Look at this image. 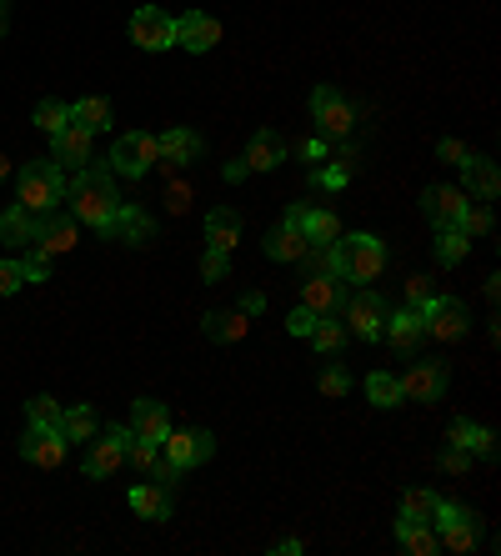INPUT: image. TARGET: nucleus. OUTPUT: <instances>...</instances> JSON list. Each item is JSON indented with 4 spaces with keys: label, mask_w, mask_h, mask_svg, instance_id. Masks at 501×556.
<instances>
[{
    "label": "nucleus",
    "mask_w": 501,
    "mask_h": 556,
    "mask_svg": "<svg viewBox=\"0 0 501 556\" xmlns=\"http://www.w3.org/2000/svg\"><path fill=\"white\" fill-rule=\"evenodd\" d=\"M296 266H301V281L306 276H341V246L336 241L331 246H306Z\"/></svg>",
    "instance_id": "473e14b6"
},
{
    "label": "nucleus",
    "mask_w": 501,
    "mask_h": 556,
    "mask_svg": "<svg viewBox=\"0 0 501 556\" xmlns=\"http://www.w3.org/2000/svg\"><path fill=\"white\" fill-rule=\"evenodd\" d=\"M111 171L116 176H131V181H141V176H151V166L161 161V151H156V136L151 131H126L116 146H111Z\"/></svg>",
    "instance_id": "423d86ee"
},
{
    "label": "nucleus",
    "mask_w": 501,
    "mask_h": 556,
    "mask_svg": "<svg viewBox=\"0 0 501 556\" xmlns=\"http://www.w3.org/2000/svg\"><path fill=\"white\" fill-rule=\"evenodd\" d=\"M221 176H226L231 186H241V181L251 176V166H246V156H236V161H226V166H221Z\"/></svg>",
    "instance_id": "6e6d98bb"
},
{
    "label": "nucleus",
    "mask_w": 501,
    "mask_h": 556,
    "mask_svg": "<svg viewBox=\"0 0 501 556\" xmlns=\"http://www.w3.org/2000/svg\"><path fill=\"white\" fill-rule=\"evenodd\" d=\"M36 126H41L46 136L66 131V126H71V106H66V101H41V106H36Z\"/></svg>",
    "instance_id": "a19ab883"
},
{
    "label": "nucleus",
    "mask_w": 501,
    "mask_h": 556,
    "mask_svg": "<svg viewBox=\"0 0 501 556\" xmlns=\"http://www.w3.org/2000/svg\"><path fill=\"white\" fill-rule=\"evenodd\" d=\"M386 311H391V306H386L376 291H351V301H346V311H341V326H346V336H356V341H381Z\"/></svg>",
    "instance_id": "6e6552de"
},
{
    "label": "nucleus",
    "mask_w": 501,
    "mask_h": 556,
    "mask_svg": "<svg viewBox=\"0 0 501 556\" xmlns=\"http://www.w3.org/2000/svg\"><path fill=\"white\" fill-rule=\"evenodd\" d=\"M396 546L411 551V556H431V551H441L436 526H431V521H411V516H396Z\"/></svg>",
    "instance_id": "a878e982"
},
{
    "label": "nucleus",
    "mask_w": 501,
    "mask_h": 556,
    "mask_svg": "<svg viewBox=\"0 0 501 556\" xmlns=\"http://www.w3.org/2000/svg\"><path fill=\"white\" fill-rule=\"evenodd\" d=\"M61 411H66V406H61L56 396H31V401H26V421H31V426H61Z\"/></svg>",
    "instance_id": "79ce46f5"
},
{
    "label": "nucleus",
    "mask_w": 501,
    "mask_h": 556,
    "mask_svg": "<svg viewBox=\"0 0 501 556\" xmlns=\"http://www.w3.org/2000/svg\"><path fill=\"white\" fill-rule=\"evenodd\" d=\"M96 426H101V416H96L91 406H66V411H61V436H66V441H91Z\"/></svg>",
    "instance_id": "c9c22d12"
},
{
    "label": "nucleus",
    "mask_w": 501,
    "mask_h": 556,
    "mask_svg": "<svg viewBox=\"0 0 501 556\" xmlns=\"http://www.w3.org/2000/svg\"><path fill=\"white\" fill-rule=\"evenodd\" d=\"M366 401L381 406V411H391V406H401L406 396H401V381H396L391 371H371V376H366Z\"/></svg>",
    "instance_id": "f704fd0d"
},
{
    "label": "nucleus",
    "mask_w": 501,
    "mask_h": 556,
    "mask_svg": "<svg viewBox=\"0 0 501 556\" xmlns=\"http://www.w3.org/2000/svg\"><path fill=\"white\" fill-rule=\"evenodd\" d=\"M311 326H316V311H311V306H296V311L286 316V331H291V336H311Z\"/></svg>",
    "instance_id": "603ef678"
},
{
    "label": "nucleus",
    "mask_w": 501,
    "mask_h": 556,
    "mask_svg": "<svg viewBox=\"0 0 501 556\" xmlns=\"http://www.w3.org/2000/svg\"><path fill=\"white\" fill-rule=\"evenodd\" d=\"M466 251H471V236H461V226H441V236H436V261H441V266H461Z\"/></svg>",
    "instance_id": "58836bf2"
},
{
    "label": "nucleus",
    "mask_w": 501,
    "mask_h": 556,
    "mask_svg": "<svg viewBox=\"0 0 501 556\" xmlns=\"http://www.w3.org/2000/svg\"><path fill=\"white\" fill-rule=\"evenodd\" d=\"M436 466H441L446 476H466V471H471V456H466L461 446H451V441H446V446L436 451Z\"/></svg>",
    "instance_id": "a18cd8bd"
},
{
    "label": "nucleus",
    "mask_w": 501,
    "mask_h": 556,
    "mask_svg": "<svg viewBox=\"0 0 501 556\" xmlns=\"http://www.w3.org/2000/svg\"><path fill=\"white\" fill-rule=\"evenodd\" d=\"M436 156H441V161H451V166H461V161H466V146L446 136V141H436Z\"/></svg>",
    "instance_id": "5fc2aeb1"
},
{
    "label": "nucleus",
    "mask_w": 501,
    "mask_h": 556,
    "mask_svg": "<svg viewBox=\"0 0 501 556\" xmlns=\"http://www.w3.org/2000/svg\"><path fill=\"white\" fill-rule=\"evenodd\" d=\"M201 276H206V281H226V276H231V256L206 246V256H201Z\"/></svg>",
    "instance_id": "49530a36"
},
{
    "label": "nucleus",
    "mask_w": 501,
    "mask_h": 556,
    "mask_svg": "<svg viewBox=\"0 0 501 556\" xmlns=\"http://www.w3.org/2000/svg\"><path fill=\"white\" fill-rule=\"evenodd\" d=\"M456 226H461V236H476V241H481V236H491V231H496L491 201H466V211H461V221H456Z\"/></svg>",
    "instance_id": "4c0bfd02"
},
{
    "label": "nucleus",
    "mask_w": 501,
    "mask_h": 556,
    "mask_svg": "<svg viewBox=\"0 0 501 556\" xmlns=\"http://www.w3.org/2000/svg\"><path fill=\"white\" fill-rule=\"evenodd\" d=\"M61 201H66V171L56 161L21 166V201L16 206H26L31 216H51V211H61Z\"/></svg>",
    "instance_id": "f03ea898"
},
{
    "label": "nucleus",
    "mask_w": 501,
    "mask_h": 556,
    "mask_svg": "<svg viewBox=\"0 0 501 556\" xmlns=\"http://www.w3.org/2000/svg\"><path fill=\"white\" fill-rule=\"evenodd\" d=\"M316 386H321V396H346L351 391V371L346 366H321V376H316Z\"/></svg>",
    "instance_id": "37998d69"
},
{
    "label": "nucleus",
    "mask_w": 501,
    "mask_h": 556,
    "mask_svg": "<svg viewBox=\"0 0 501 556\" xmlns=\"http://www.w3.org/2000/svg\"><path fill=\"white\" fill-rule=\"evenodd\" d=\"M436 491H426V486H411L406 496H401V516H411V521H431V511H436Z\"/></svg>",
    "instance_id": "ea45409f"
},
{
    "label": "nucleus",
    "mask_w": 501,
    "mask_h": 556,
    "mask_svg": "<svg viewBox=\"0 0 501 556\" xmlns=\"http://www.w3.org/2000/svg\"><path fill=\"white\" fill-rule=\"evenodd\" d=\"M311 111H316V126L326 141H346L351 126H356V106L336 91V86H316L311 91Z\"/></svg>",
    "instance_id": "0eeeda50"
},
{
    "label": "nucleus",
    "mask_w": 501,
    "mask_h": 556,
    "mask_svg": "<svg viewBox=\"0 0 501 556\" xmlns=\"http://www.w3.org/2000/svg\"><path fill=\"white\" fill-rule=\"evenodd\" d=\"M241 311H246V316H261V311H266V296H261V291H246V296H241Z\"/></svg>",
    "instance_id": "bf43d9fd"
},
{
    "label": "nucleus",
    "mask_w": 501,
    "mask_h": 556,
    "mask_svg": "<svg viewBox=\"0 0 501 556\" xmlns=\"http://www.w3.org/2000/svg\"><path fill=\"white\" fill-rule=\"evenodd\" d=\"M461 176H466V196H471V201H496L501 176H496V161H491V156H471V151H466Z\"/></svg>",
    "instance_id": "aec40b11"
},
{
    "label": "nucleus",
    "mask_w": 501,
    "mask_h": 556,
    "mask_svg": "<svg viewBox=\"0 0 501 556\" xmlns=\"http://www.w3.org/2000/svg\"><path fill=\"white\" fill-rule=\"evenodd\" d=\"M341 281H376L386 271V241L371 236V231H356V236H341Z\"/></svg>",
    "instance_id": "7ed1b4c3"
},
{
    "label": "nucleus",
    "mask_w": 501,
    "mask_h": 556,
    "mask_svg": "<svg viewBox=\"0 0 501 556\" xmlns=\"http://www.w3.org/2000/svg\"><path fill=\"white\" fill-rule=\"evenodd\" d=\"M166 206H171V211H186V206H191V186H186V181H176V186L166 191Z\"/></svg>",
    "instance_id": "4d7b16f0"
},
{
    "label": "nucleus",
    "mask_w": 501,
    "mask_h": 556,
    "mask_svg": "<svg viewBox=\"0 0 501 556\" xmlns=\"http://www.w3.org/2000/svg\"><path fill=\"white\" fill-rule=\"evenodd\" d=\"M106 241H126V246H151L156 241V221L141 211V206H131V201H121L116 206V216H111V231H106Z\"/></svg>",
    "instance_id": "dca6fc26"
},
{
    "label": "nucleus",
    "mask_w": 501,
    "mask_h": 556,
    "mask_svg": "<svg viewBox=\"0 0 501 556\" xmlns=\"http://www.w3.org/2000/svg\"><path fill=\"white\" fill-rule=\"evenodd\" d=\"M161 456H171L181 471H191V466H201V461H211L216 456V436L211 431H166L161 436Z\"/></svg>",
    "instance_id": "9d476101"
},
{
    "label": "nucleus",
    "mask_w": 501,
    "mask_h": 556,
    "mask_svg": "<svg viewBox=\"0 0 501 556\" xmlns=\"http://www.w3.org/2000/svg\"><path fill=\"white\" fill-rule=\"evenodd\" d=\"M121 466H126V451H121L111 436H101V441H91V446H86V461H81V471H86V476H96V481H101V476H116Z\"/></svg>",
    "instance_id": "bb28decb"
},
{
    "label": "nucleus",
    "mask_w": 501,
    "mask_h": 556,
    "mask_svg": "<svg viewBox=\"0 0 501 556\" xmlns=\"http://www.w3.org/2000/svg\"><path fill=\"white\" fill-rule=\"evenodd\" d=\"M311 181H316V186H321V191H341V186H346V181H351V171H346V166H341V161H336V166H321V171H316V176H311Z\"/></svg>",
    "instance_id": "8fccbe9b"
},
{
    "label": "nucleus",
    "mask_w": 501,
    "mask_h": 556,
    "mask_svg": "<svg viewBox=\"0 0 501 556\" xmlns=\"http://www.w3.org/2000/svg\"><path fill=\"white\" fill-rule=\"evenodd\" d=\"M396 381H401V396H406V401H441V396H446V366H441V361L411 356V366H406Z\"/></svg>",
    "instance_id": "1a4fd4ad"
},
{
    "label": "nucleus",
    "mask_w": 501,
    "mask_h": 556,
    "mask_svg": "<svg viewBox=\"0 0 501 556\" xmlns=\"http://www.w3.org/2000/svg\"><path fill=\"white\" fill-rule=\"evenodd\" d=\"M0 241H6V246H31L36 241V216L26 206L0 211Z\"/></svg>",
    "instance_id": "c756f323"
},
{
    "label": "nucleus",
    "mask_w": 501,
    "mask_h": 556,
    "mask_svg": "<svg viewBox=\"0 0 501 556\" xmlns=\"http://www.w3.org/2000/svg\"><path fill=\"white\" fill-rule=\"evenodd\" d=\"M76 241H81V221H76V216H61V211L36 216V246H41L46 256H66Z\"/></svg>",
    "instance_id": "f3484780"
},
{
    "label": "nucleus",
    "mask_w": 501,
    "mask_h": 556,
    "mask_svg": "<svg viewBox=\"0 0 501 556\" xmlns=\"http://www.w3.org/2000/svg\"><path fill=\"white\" fill-rule=\"evenodd\" d=\"M311 346H316L321 356H336V351L346 346V326H341V316H316V326H311Z\"/></svg>",
    "instance_id": "e433bc0d"
},
{
    "label": "nucleus",
    "mask_w": 501,
    "mask_h": 556,
    "mask_svg": "<svg viewBox=\"0 0 501 556\" xmlns=\"http://www.w3.org/2000/svg\"><path fill=\"white\" fill-rule=\"evenodd\" d=\"M11 31V11H6V0H0V36Z\"/></svg>",
    "instance_id": "052dcab7"
},
{
    "label": "nucleus",
    "mask_w": 501,
    "mask_h": 556,
    "mask_svg": "<svg viewBox=\"0 0 501 556\" xmlns=\"http://www.w3.org/2000/svg\"><path fill=\"white\" fill-rule=\"evenodd\" d=\"M131 511L146 516V521H166V516H171V486H161V481L131 486Z\"/></svg>",
    "instance_id": "393cba45"
},
{
    "label": "nucleus",
    "mask_w": 501,
    "mask_h": 556,
    "mask_svg": "<svg viewBox=\"0 0 501 556\" xmlns=\"http://www.w3.org/2000/svg\"><path fill=\"white\" fill-rule=\"evenodd\" d=\"M381 341H391V351L396 356H421V341H426V331H421V316L411 311V306H401V311H386V326H381Z\"/></svg>",
    "instance_id": "4468645a"
},
{
    "label": "nucleus",
    "mask_w": 501,
    "mask_h": 556,
    "mask_svg": "<svg viewBox=\"0 0 501 556\" xmlns=\"http://www.w3.org/2000/svg\"><path fill=\"white\" fill-rule=\"evenodd\" d=\"M21 271H26V281H31V286H36V281H51V256H46V251L31 241V246H26V261H21Z\"/></svg>",
    "instance_id": "c03bdc74"
},
{
    "label": "nucleus",
    "mask_w": 501,
    "mask_h": 556,
    "mask_svg": "<svg viewBox=\"0 0 501 556\" xmlns=\"http://www.w3.org/2000/svg\"><path fill=\"white\" fill-rule=\"evenodd\" d=\"M271 551H276V556H301V551H306V541H296V536H281V541H271Z\"/></svg>",
    "instance_id": "13d9d810"
},
{
    "label": "nucleus",
    "mask_w": 501,
    "mask_h": 556,
    "mask_svg": "<svg viewBox=\"0 0 501 556\" xmlns=\"http://www.w3.org/2000/svg\"><path fill=\"white\" fill-rule=\"evenodd\" d=\"M156 151H161V161H156L161 171H181V166H191V161L206 151V141H201L196 131H181V126H176V131L156 136Z\"/></svg>",
    "instance_id": "a211bd4d"
},
{
    "label": "nucleus",
    "mask_w": 501,
    "mask_h": 556,
    "mask_svg": "<svg viewBox=\"0 0 501 556\" xmlns=\"http://www.w3.org/2000/svg\"><path fill=\"white\" fill-rule=\"evenodd\" d=\"M131 431H136V441H151V446H161V436L171 431V416H166V406H161V401H151V396L131 401Z\"/></svg>",
    "instance_id": "412c9836"
},
{
    "label": "nucleus",
    "mask_w": 501,
    "mask_h": 556,
    "mask_svg": "<svg viewBox=\"0 0 501 556\" xmlns=\"http://www.w3.org/2000/svg\"><path fill=\"white\" fill-rule=\"evenodd\" d=\"M201 331H206L211 341L231 346V341H246V331H251V316H246V311H211V316L201 321Z\"/></svg>",
    "instance_id": "cd10ccee"
},
{
    "label": "nucleus",
    "mask_w": 501,
    "mask_h": 556,
    "mask_svg": "<svg viewBox=\"0 0 501 556\" xmlns=\"http://www.w3.org/2000/svg\"><path fill=\"white\" fill-rule=\"evenodd\" d=\"M431 526H436V541H441L446 551H476V546H481V516H476L471 506L436 501Z\"/></svg>",
    "instance_id": "20e7f679"
},
{
    "label": "nucleus",
    "mask_w": 501,
    "mask_h": 556,
    "mask_svg": "<svg viewBox=\"0 0 501 556\" xmlns=\"http://www.w3.org/2000/svg\"><path fill=\"white\" fill-rule=\"evenodd\" d=\"M416 316H421V331L431 341H461L471 331V311L456 296H431L426 306H416Z\"/></svg>",
    "instance_id": "39448f33"
},
{
    "label": "nucleus",
    "mask_w": 501,
    "mask_h": 556,
    "mask_svg": "<svg viewBox=\"0 0 501 556\" xmlns=\"http://www.w3.org/2000/svg\"><path fill=\"white\" fill-rule=\"evenodd\" d=\"M6 176H11V161H6V156H0V181H6Z\"/></svg>",
    "instance_id": "680f3d73"
},
{
    "label": "nucleus",
    "mask_w": 501,
    "mask_h": 556,
    "mask_svg": "<svg viewBox=\"0 0 501 556\" xmlns=\"http://www.w3.org/2000/svg\"><path fill=\"white\" fill-rule=\"evenodd\" d=\"M326 151H331V141H326V136H306V141H301V161H306V166L326 161Z\"/></svg>",
    "instance_id": "864d4df0"
},
{
    "label": "nucleus",
    "mask_w": 501,
    "mask_h": 556,
    "mask_svg": "<svg viewBox=\"0 0 501 556\" xmlns=\"http://www.w3.org/2000/svg\"><path fill=\"white\" fill-rule=\"evenodd\" d=\"M26 286V271H21V261H0V296H16Z\"/></svg>",
    "instance_id": "09e8293b"
},
{
    "label": "nucleus",
    "mask_w": 501,
    "mask_h": 556,
    "mask_svg": "<svg viewBox=\"0 0 501 556\" xmlns=\"http://www.w3.org/2000/svg\"><path fill=\"white\" fill-rule=\"evenodd\" d=\"M71 126H81V131H106L111 126V101L106 96H86V101H76L71 106Z\"/></svg>",
    "instance_id": "72a5a7b5"
},
{
    "label": "nucleus",
    "mask_w": 501,
    "mask_h": 556,
    "mask_svg": "<svg viewBox=\"0 0 501 556\" xmlns=\"http://www.w3.org/2000/svg\"><path fill=\"white\" fill-rule=\"evenodd\" d=\"M351 301V281L341 276H306L301 281V306H311L316 316H341Z\"/></svg>",
    "instance_id": "9b49d317"
},
{
    "label": "nucleus",
    "mask_w": 501,
    "mask_h": 556,
    "mask_svg": "<svg viewBox=\"0 0 501 556\" xmlns=\"http://www.w3.org/2000/svg\"><path fill=\"white\" fill-rule=\"evenodd\" d=\"M216 41H221V21H216V16H206V11H186V16L176 21V46H186L191 56L216 51Z\"/></svg>",
    "instance_id": "2eb2a0df"
},
{
    "label": "nucleus",
    "mask_w": 501,
    "mask_h": 556,
    "mask_svg": "<svg viewBox=\"0 0 501 556\" xmlns=\"http://www.w3.org/2000/svg\"><path fill=\"white\" fill-rule=\"evenodd\" d=\"M421 211H426V221H431L436 231H441V226H456L461 211H466V191H461V186H426Z\"/></svg>",
    "instance_id": "6ab92c4d"
},
{
    "label": "nucleus",
    "mask_w": 501,
    "mask_h": 556,
    "mask_svg": "<svg viewBox=\"0 0 501 556\" xmlns=\"http://www.w3.org/2000/svg\"><path fill=\"white\" fill-rule=\"evenodd\" d=\"M146 476H151V481H161V486H171V491H176V481H181V476H186V471H181V466H176V461H171V456H161V451H156V461H151V471H146Z\"/></svg>",
    "instance_id": "de8ad7c7"
},
{
    "label": "nucleus",
    "mask_w": 501,
    "mask_h": 556,
    "mask_svg": "<svg viewBox=\"0 0 501 556\" xmlns=\"http://www.w3.org/2000/svg\"><path fill=\"white\" fill-rule=\"evenodd\" d=\"M281 161H286L281 136H276V131H256L251 146H246V166H251V171H276Z\"/></svg>",
    "instance_id": "c85d7f7f"
},
{
    "label": "nucleus",
    "mask_w": 501,
    "mask_h": 556,
    "mask_svg": "<svg viewBox=\"0 0 501 556\" xmlns=\"http://www.w3.org/2000/svg\"><path fill=\"white\" fill-rule=\"evenodd\" d=\"M66 436H61V426H31L26 436H21V461H31V466H41V471H56L61 461H66Z\"/></svg>",
    "instance_id": "f8f14e48"
},
{
    "label": "nucleus",
    "mask_w": 501,
    "mask_h": 556,
    "mask_svg": "<svg viewBox=\"0 0 501 556\" xmlns=\"http://www.w3.org/2000/svg\"><path fill=\"white\" fill-rule=\"evenodd\" d=\"M51 151H56V161H71V166H81V161H91V131H81V126H66V131H56V136H51Z\"/></svg>",
    "instance_id": "7c9ffc66"
},
{
    "label": "nucleus",
    "mask_w": 501,
    "mask_h": 556,
    "mask_svg": "<svg viewBox=\"0 0 501 556\" xmlns=\"http://www.w3.org/2000/svg\"><path fill=\"white\" fill-rule=\"evenodd\" d=\"M301 231H306V241H311V246H331V241H341V216H336V211H326V206H321V211H311V206H306Z\"/></svg>",
    "instance_id": "2f4dec72"
},
{
    "label": "nucleus",
    "mask_w": 501,
    "mask_h": 556,
    "mask_svg": "<svg viewBox=\"0 0 501 556\" xmlns=\"http://www.w3.org/2000/svg\"><path fill=\"white\" fill-rule=\"evenodd\" d=\"M131 41H136L141 51H171V46H176V21H171L166 11H156V6H141V11L131 16Z\"/></svg>",
    "instance_id": "ddd939ff"
},
{
    "label": "nucleus",
    "mask_w": 501,
    "mask_h": 556,
    "mask_svg": "<svg viewBox=\"0 0 501 556\" xmlns=\"http://www.w3.org/2000/svg\"><path fill=\"white\" fill-rule=\"evenodd\" d=\"M451 446H461L466 456H481V461H496V436L486 431V426H476V421H451V436H446Z\"/></svg>",
    "instance_id": "4be33fe9"
},
{
    "label": "nucleus",
    "mask_w": 501,
    "mask_h": 556,
    "mask_svg": "<svg viewBox=\"0 0 501 556\" xmlns=\"http://www.w3.org/2000/svg\"><path fill=\"white\" fill-rule=\"evenodd\" d=\"M431 296H436V291H431V281H426V276H411V281H406V306H411V311H416V306H426Z\"/></svg>",
    "instance_id": "3c124183"
},
{
    "label": "nucleus",
    "mask_w": 501,
    "mask_h": 556,
    "mask_svg": "<svg viewBox=\"0 0 501 556\" xmlns=\"http://www.w3.org/2000/svg\"><path fill=\"white\" fill-rule=\"evenodd\" d=\"M311 241H306V231L301 226H291V221H281L266 241H261V251H266V261H301V251H306Z\"/></svg>",
    "instance_id": "b1692460"
},
{
    "label": "nucleus",
    "mask_w": 501,
    "mask_h": 556,
    "mask_svg": "<svg viewBox=\"0 0 501 556\" xmlns=\"http://www.w3.org/2000/svg\"><path fill=\"white\" fill-rule=\"evenodd\" d=\"M236 241H241V216L231 211V206H216L211 216H206V246L211 251H236Z\"/></svg>",
    "instance_id": "5701e85b"
},
{
    "label": "nucleus",
    "mask_w": 501,
    "mask_h": 556,
    "mask_svg": "<svg viewBox=\"0 0 501 556\" xmlns=\"http://www.w3.org/2000/svg\"><path fill=\"white\" fill-rule=\"evenodd\" d=\"M66 201H71V216H76L81 226H91V231L106 236V231H111V216H116V206H121L111 161H96V166L76 171V176L66 181Z\"/></svg>",
    "instance_id": "f257e3e1"
}]
</instances>
